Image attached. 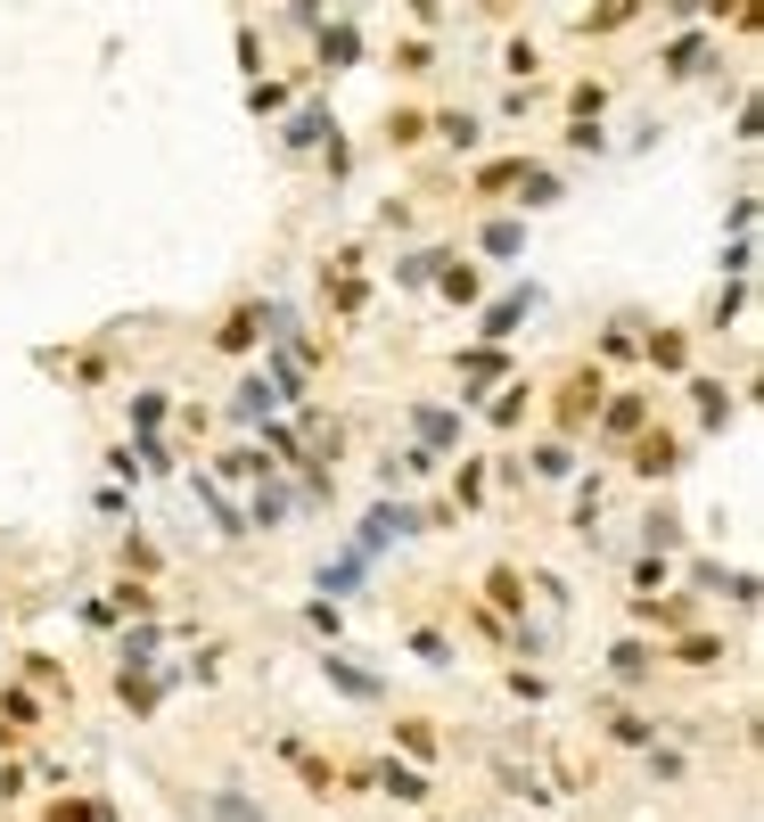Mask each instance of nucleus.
<instances>
[{
    "label": "nucleus",
    "mask_w": 764,
    "mask_h": 822,
    "mask_svg": "<svg viewBox=\"0 0 764 822\" xmlns=\"http://www.w3.org/2000/svg\"><path fill=\"white\" fill-rule=\"evenodd\" d=\"M387 535H419V518H411V511H370L363 543H370V552H387Z\"/></svg>",
    "instance_id": "nucleus-1"
},
{
    "label": "nucleus",
    "mask_w": 764,
    "mask_h": 822,
    "mask_svg": "<svg viewBox=\"0 0 764 822\" xmlns=\"http://www.w3.org/2000/svg\"><path fill=\"white\" fill-rule=\"evenodd\" d=\"M329 674H337V691H354V700H378V683H370V674H363V666H346V658H337Z\"/></svg>",
    "instance_id": "nucleus-2"
},
{
    "label": "nucleus",
    "mask_w": 764,
    "mask_h": 822,
    "mask_svg": "<svg viewBox=\"0 0 764 822\" xmlns=\"http://www.w3.org/2000/svg\"><path fill=\"white\" fill-rule=\"evenodd\" d=\"M271 412V387H239V419H264Z\"/></svg>",
    "instance_id": "nucleus-3"
}]
</instances>
